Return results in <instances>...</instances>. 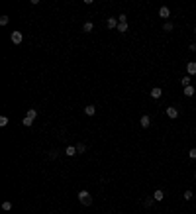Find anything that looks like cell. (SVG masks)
<instances>
[{
    "label": "cell",
    "instance_id": "1",
    "mask_svg": "<svg viewBox=\"0 0 196 214\" xmlns=\"http://www.w3.org/2000/svg\"><path fill=\"white\" fill-rule=\"evenodd\" d=\"M35 116H38V110H35V108H30V110H28V114H26V116H24V120H22V124L30 128L31 124H34V120H35Z\"/></svg>",
    "mask_w": 196,
    "mask_h": 214
},
{
    "label": "cell",
    "instance_id": "2",
    "mask_svg": "<svg viewBox=\"0 0 196 214\" xmlns=\"http://www.w3.org/2000/svg\"><path fill=\"white\" fill-rule=\"evenodd\" d=\"M78 200H81V204H84V206H90L92 204L90 192H88V191H81V192H78Z\"/></svg>",
    "mask_w": 196,
    "mask_h": 214
},
{
    "label": "cell",
    "instance_id": "3",
    "mask_svg": "<svg viewBox=\"0 0 196 214\" xmlns=\"http://www.w3.org/2000/svg\"><path fill=\"white\" fill-rule=\"evenodd\" d=\"M10 41H12L14 45H20V43L24 41V35H22V31H18V30H16V31H12V34H10Z\"/></svg>",
    "mask_w": 196,
    "mask_h": 214
},
{
    "label": "cell",
    "instance_id": "4",
    "mask_svg": "<svg viewBox=\"0 0 196 214\" xmlns=\"http://www.w3.org/2000/svg\"><path fill=\"white\" fill-rule=\"evenodd\" d=\"M167 116L171 120H174V118H178V110L174 108V106H167Z\"/></svg>",
    "mask_w": 196,
    "mask_h": 214
},
{
    "label": "cell",
    "instance_id": "5",
    "mask_svg": "<svg viewBox=\"0 0 196 214\" xmlns=\"http://www.w3.org/2000/svg\"><path fill=\"white\" fill-rule=\"evenodd\" d=\"M118 18H108V20H106V28H108V30H114V28H118Z\"/></svg>",
    "mask_w": 196,
    "mask_h": 214
},
{
    "label": "cell",
    "instance_id": "6",
    "mask_svg": "<svg viewBox=\"0 0 196 214\" xmlns=\"http://www.w3.org/2000/svg\"><path fill=\"white\" fill-rule=\"evenodd\" d=\"M161 96H163V88H159V87H153L151 88V98H161Z\"/></svg>",
    "mask_w": 196,
    "mask_h": 214
},
{
    "label": "cell",
    "instance_id": "7",
    "mask_svg": "<svg viewBox=\"0 0 196 214\" xmlns=\"http://www.w3.org/2000/svg\"><path fill=\"white\" fill-rule=\"evenodd\" d=\"M139 124L143 126V128H149V126H151V116L143 114V116H141V118H139Z\"/></svg>",
    "mask_w": 196,
    "mask_h": 214
},
{
    "label": "cell",
    "instance_id": "8",
    "mask_svg": "<svg viewBox=\"0 0 196 214\" xmlns=\"http://www.w3.org/2000/svg\"><path fill=\"white\" fill-rule=\"evenodd\" d=\"M84 114H86V116H94V114H96V106H94V104H86V106H84Z\"/></svg>",
    "mask_w": 196,
    "mask_h": 214
},
{
    "label": "cell",
    "instance_id": "9",
    "mask_svg": "<svg viewBox=\"0 0 196 214\" xmlns=\"http://www.w3.org/2000/svg\"><path fill=\"white\" fill-rule=\"evenodd\" d=\"M159 16L167 20L169 16H171V10H169V6H161V8H159Z\"/></svg>",
    "mask_w": 196,
    "mask_h": 214
},
{
    "label": "cell",
    "instance_id": "10",
    "mask_svg": "<svg viewBox=\"0 0 196 214\" xmlns=\"http://www.w3.org/2000/svg\"><path fill=\"white\" fill-rule=\"evenodd\" d=\"M186 73H188V77H192V75H196V63H194V61H190L188 65H186Z\"/></svg>",
    "mask_w": 196,
    "mask_h": 214
},
{
    "label": "cell",
    "instance_id": "11",
    "mask_svg": "<svg viewBox=\"0 0 196 214\" xmlns=\"http://www.w3.org/2000/svg\"><path fill=\"white\" fill-rule=\"evenodd\" d=\"M153 199H155V202H161L163 199H165V192L163 191H155L153 192Z\"/></svg>",
    "mask_w": 196,
    "mask_h": 214
},
{
    "label": "cell",
    "instance_id": "12",
    "mask_svg": "<svg viewBox=\"0 0 196 214\" xmlns=\"http://www.w3.org/2000/svg\"><path fill=\"white\" fill-rule=\"evenodd\" d=\"M120 31V34H126V31H128V22H120L118 24V28H116Z\"/></svg>",
    "mask_w": 196,
    "mask_h": 214
},
{
    "label": "cell",
    "instance_id": "13",
    "mask_svg": "<svg viewBox=\"0 0 196 214\" xmlns=\"http://www.w3.org/2000/svg\"><path fill=\"white\" fill-rule=\"evenodd\" d=\"M94 30V24L92 22H84L82 24V31H86V34H88V31H92Z\"/></svg>",
    "mask_w": 196,
    "mask_h": 214
},
{
    "label": "cell",
    "instance_id": "14",
    "mask_svg": "<svg viewBox=\"0 0 196 214\" xmlns=\"http://www.w3.org/2000/svg\"><path fill=\"white\" fill-rule=\"evenodd\" d=\"M65 153L69 155V157H73V155H75V153H78V151H77V147H75V146H69V147L65 149Z\"/></svg>",
    "mask_w": 196,
    "mask_h": 214
},
{
    "label": "cell",
    "instance_id": "15",
    "mask_svg": "<svg viewBox=\"0 0 196 214\" xmlns=\"http://www.w3.org/2000/svg\"><path fill=\"white\" fill-rule=\"evenodd\" d=\"M184 96H194V87H184Z\"/></svg>",
    "mask_w": 196,
    "mask_h": 214
},
{
    "label": "cell",
    "instance_id": "16",
    "mask_svg": "<svg viewBox=\"0 0 196 214\" xmlns=\"http://www.w3.org/2000/svg\"><path fill=\"white\" fill-rule=\"evenodd\" d=\"M181 84H182V87H190V77H188V75H184V77L181 79Z\"/></svg>",
    "mask_w": 196,
    "mask_h": 214
},
{
    "label": "cell",
    "instance_id": "17",
    "mask_svg": "<svg viewBox=\"0 0 196 214\" xmlns=\"http://www.w3.org/2000/svg\"><path fill=\"white\" fill-rule=\"evenodd\" d=\"M2 210H6V212L12 210V202H10V200H4V202H2Z\"/></svg>",
    "mask_w": 196,
    "mask_h": 214
},
{
    "label": "cell",
    "instance_id": "18",
    "mask_svg": "<svg viewBox=\"0 0 196 214\" xmlns=\"http://www.w3.org/2000/svg\"><path fill=\"white\" fill-rule=\"evenodd\" d=\"M153 202H155V199H153V196H149V199L143 200V204H145V208H149V206H153Z\"/></svg>",
    "mask_w": 196,
    "mask_h": 214
},
{
    "label": "cell",
    "instance_id": "19",
    "mask_svg": "<svg viewBox=\"0 0 196 214\" xmlns=\"http://www.w3.org/2000/svg\"><path fill=\"white\" fill-rule=\"evenodd\" d=\"M173 28H174V26H173L171 22H165V24H163V30H165V31H173Z\"/></svg>",
    "mask_w": 196,
    "mask_h": 214
},
{
    "label": "cell",
    "instance_id": "20",
    "mask_svg": "<svg viewBox=\"0 0 196 214\" xmlns=\"http://www.w3.org/2000/svg\"><path fill=\"white\" fill-rule=\"evenodd\" d=\"M77 151H78V153H84V151H86V143H78V146H77Z\"/></svg>",
    "mask_w": 196,
    "mask_h": 214
},
{
    "label": "cell",
    "instance_id": "21",
    "mask_svg": "<svg viewBox=\"0 0 196 214\" xmlns=\"http://www.w3.org/2000/svg\"><path fill=\"white\" fill-rule=\"evenodd\" d=\"M10 22V20H8V16H0V26H6Z\"/></svg>",
    "mask_w": 196,
    "mask_h": 214
},
{
    "label": "cell",
    "instance_id": "22",
    "mask_svg": "<svg viewBox=\"0 0 196 214\" xmlns=\"http://www.w3.org/2000/svg\"><path fill=\"white\" fill-rule=\"evenodd\" d=\"M184 200H192V191H184Z\"/></svg>",
    "mask_w": 196,
    "mask_h": 214
},
{
    "label": "cell",
    "instance_id": "23",
    "mask_svg": "<svg viewBox=\"0 0 196 214\" xmlns=\"http://www.w3.org/2000/svg\"><path fill=\"white\" fill-rule=\"evenodd\" d=\"M8 124V116H0V126H6Z\"/></svg>",
    "mask_w": 196,
    "mask_h": 214
},
{
    "label": "cell",
    "instance_id": "24",
    "mask_svg": "<svg viewBox=\"0 0 196 214\" xmlns=\"http://www.w3.org/2000/svg\"><path fill=\"white\" fill-rule=\"evenodd\" d=\"M188 155H190V159H196V147H192V149H190V151H188Z\"/></svg>",
    "mask_w": 196,
    "mask_h": 214
},
{
    "label": "cell",
    "instance_id": "25",
    "mask_svg": "<svg viewBox=\"0 0 196 214\" xmlns=\"http://www.w3.org/2000/svg\"><path fill=\"white\" fill-rule=\"evenodd\" d=\"M49 157H51V159L57 157V151H55V149H51V151H49Z\"/></svg>",
    "mask_w": 196,
    "mask_h": 214
},
{
    "label": "cell",
    "instance_id": "26",
    "mask_svg": "<svg viewBox=\"0 0 196 214\" xmlns=\"http://www.w3.org/2000/svg\"><path fill=\"white\" fill-rule=\"evenodd\" d=\"M118 22H128V18H126V14H122L120 18H118Z\"/></svg>",
    "mask_w": 196,
    "mask_h": 214
},
{
    "label": "cell",
    "instance_id": "27",
    "mask_svg": "<svg viewBox=\"0 0 196 214\" xmlns=\"http://www.w3.org/2000/svg\"><path fill=\"white\" fill-rule=\"evenodd\" d=\"M190 51H196V43H190Z\"/></svg>",
    "mask_w": 196,
    "mask_h": 214
},
{
    "label": "cell",
    "instance_id": "28",
    "mask_svg": "<svg viewBox=\"0 0 196 214\" xmlns=\"http://www.w3.org/2000/svg\"><path fill=\"white\" fill-rule=\"evenodd\" d=\"M194 177H196V171H194Z\"/></svg>",
    "mask_w": 196,
    "mask_h": 214
},
{
    "label": "cell",
    "instance_id": "29",
    "mask_svg": "<svg viewBox=\"0 0 196 214\" xmlns=\"http://www.w3.org/2000/svg\"><path fill=\"white\" fill-rule=\"evenodd\" d=\"M194 34H196V28H194Z\"/></svg>",
    "mask_w": 196,
    "mask_h": 214
}]
</instances>
